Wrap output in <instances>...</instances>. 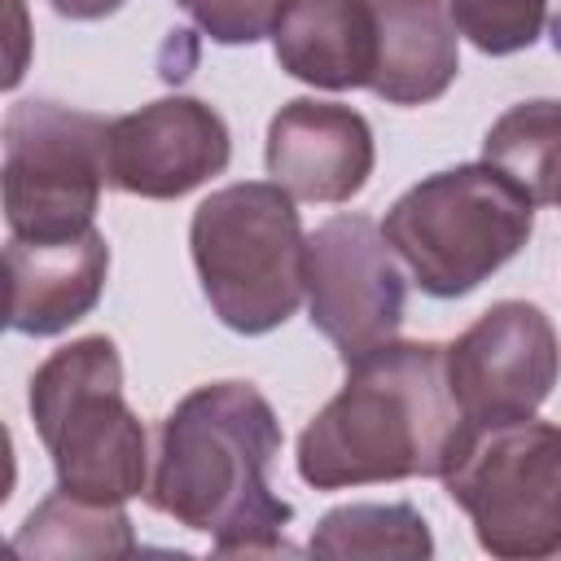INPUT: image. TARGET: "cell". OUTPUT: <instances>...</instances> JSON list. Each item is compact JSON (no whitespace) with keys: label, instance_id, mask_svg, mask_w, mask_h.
<instances>
[{"label":"cell","instance_id":"12","mask_svg":"<svg viewBox=\"0 0 561 561\" xmlns=\"http://www.w3.org/2000/svg\"><path fill=\"white\" fill-rule=\"evenodd\" d=\"M9 329L26 337H53L79 324L105 294L110 245L96 228L53 241L9 237Z\"/></svg>","mask_w":561,"mask_h":561},{"label":"cell","instance_id":"2","mask_svg":"<svg viewBox=\"0 0 561 561\" xmlns=\"http://www.w3.org/2000/svg\"><path fill=\"white\" fill-rule=\"evenodd\" d=\"M465 416L447 386V346L386 342L346 364L342 390L298 438V478L316 491L443 478Z\"/></svg>","mask_w":561,"mask_h":561},{"label":"cell","instance_id":"6","mask_svg":"<svg viewBox=\"0 0 561 561\" xmlns=\"http://www.w3.org/2000/svg\"><path fill=\"white\" fill-rule=\"evenodd\" d=\"M443 486L491 557L561 552V425L526 416L465 430Z\"/></svg>","mask_w":561,"mask_h":561},{"label":"cell","instance_id":"17","mask_svg":"<svg viewBox=\"0 0 561 561\" xmlns=\"http://www.w3.org/2000/svg\"><path fill=\"white\" fill-rule=\"evenodd\" d=\"M316 557H399L421 561L434 552V535L412 504H342L320 517L307 543Z\"/></svg>","mask_w":561,"mask_h":561},{"label":"cell","instance_id":"13","mask_svg":"<svg viewBox=\"0 0 561 561\" xmlns=\"http://www.w3.org/2000/svg\"><path fill=\"white\" fill-rule=\"evenodd\" d=\"M272 53L285 75L311 88H368L377 70L373 0H280Z\"/></svg>","mask_w":561,"mask_h":561},{"label":"cell","instance_id":"18","mask_svg":"<svg viewBox=\"0 0 561 561\" xmlns=\"http://www.w3.org/2000/svg\"><path fill=\"white\" fill-rule=\"evenodd\" d=\"M456 31L486 57L522 53L539 39L548 0H447Z\"/></svg>","mask_w":561,"mask_h":561},{"label":"cell","instance_id":"4","mask_svg":"<svg viewBox=\"0 0 561 561\" xmlns=\"http://www.w3.org/2000/svg\"><path fill=\"white\" fill-rule=\"evenodd\" d=\"M408 280L430 298H465L535 232V202L491 162L416 180L381 219Z\"/></svg>","mask_w":561,"mask_h":561},{"label":"cell","instance_id":"8","mask_svg":"<svg viewBox=\"0 0 561 561\" xmlns=\"http://www.w3.org/2000/svg\"><path fill=\"white\" fill-rule=\"evenodd\" d=\"M403 302V263L381 224L368 215H333L307 232V320L346 364L399 337Z\"/></svg>","mask_w":561,"mask_h":561},{"label":"cell","instance_id":"10","mask_svg":"<svg viewBox=\"0 0 561 561\" xmlns=\"http://www.w3.org/2000/svg\"><path fill=\"white\" fill-rule=\"evenodd\" d=\"M110 184L171 202L219 175L232 158V136L219 110L197 96H162L110 123Z\"/></svg>","mask_w":561,"mask_h":561},{"label":"cell","instance_id":"15","mask_svg":"<svg viewBox=\"0 0 561 561\" xmlns=\"http://www.w3.org/2000/svg\"><path fill=\"white\" fill-rule=\"evenodd\" d=\"M482 162L504 171L535 206L561 202V101H517L482 136Z\"/></svg>","mask_w":561,"mask_h":561},{"label":"cell","instance_id":"11","mask_svg":"<svg viewBox=\"0 0 561 561\" xmlns=\"http://www.w3.org/2000/svg\"><path fill=\"white\" fill-rule=\"evenodd\" d=\"M377 162L373 127L359 110L298 96L267 123V175L294 202H351Z\"/></svg>","mask_w":561,"mask_h":561},{"label":"cell","instance_id":"16","mask_svg":"<svg viewBox=\"0 0 561 561\" xmlns=\"http://www.w3.org/2000/svg\"><path fill=\"white\" fill-rule=\"evenodd\" d=\"M13 548L22 557H127L136 552V535L123 504L79 500L57 486L22 522Z\"/></svg>","mask_w":561,"mask_h":561},{"label":"cell","instance_id":"3","mask_svg":"<svg viewBox=\"0 0 561 561\" xmlns=\"http://www.w3.org/2000/svg\"><path fill=\"white\" fill-rule=\"evenodd\" d=\"M31 421L61 491L96 504L149 491V438L127 408L123 359L105 333L79 337L35 368Z\"/></svg>","mask_w":561,"mask_h":561},{"label":"cell","instance_id":"19","mask_svg":"<svg viewBox=\"0 0 561 561\" xmlns=\"http://www.w3.org/2000/svg\"><path fill=\"white\" fill-rule=\"evenodd\" d=\"M215 44H254L272 35L280 0H175Z\"/></svg>","mask_w":561,"mask_h":561},{"label":"cell","instance_id":"9","mask_svg":"<svg viewBox=\"0 0 561 561\" xmlns=\"http://www.w3.org/2000/svg\"><path fill=\"white\" fill-rule=\"evenodd\" d=\"M561 377V337L543 307L504 298L447 346V386L465 430L526 421Z\"/></svg>","mask_w":561,"mask_h":561},{"label":"cell","instance_id":"1","mask_svg":"<svg viewBox=\"0 0 561 561\" xmlns=\"http://www.w3.org/2000/svg\"><path fill=\"white\" fill-rule=\"evenodd\" d=\"M280 443V421L259 386H197L158 425L145 500L180 526L210 535L219 557L294 552L285 543L294 504L280 500L267 482Z\"/></svg>","mask_w":561,"mask_h":561},{"label":"cell","instance_id":"5","mask_svg":"<svg viewBox=\"0 0 561 561\" xmlns=\"http://www.w3.org/2000/svg\"><path fill=\"white\" fill-rule=\"evenodd\" d=\"M188 250L210 311L232 333L280 329L307 294V232L276 180L215 188L193 210Z\"/></svg>","mask_w":561,"mask_h":561},{"label":"cell","instance_id":"14","mask_svg":"<svg viewBox=\"0 0 561 561\" xmlns=\"http://www.w3.org/2000/svg\"><path fill=\"white\" fill-rule=\"evenodd\" d=\"M377 70L373 92L386 105L438 101L460 70V31L447 0H373Z\"/></svg>","mask_w":561,"mask_h":561},{"label":"cell","instance_id":"7","mask_svg":"<svg viewBox=\"0 0 561 561\" xmlns=\"http://www.w3.org/2000/svg\"><path fill=\"white\" fill-rule=\"evenodd\" d=\"M110 123L61 101H18L4 114V219L9 237L53 241L92 228L110 184Z\"/></svg>","mask_w":561,"mask_h":561}]
</instances>
